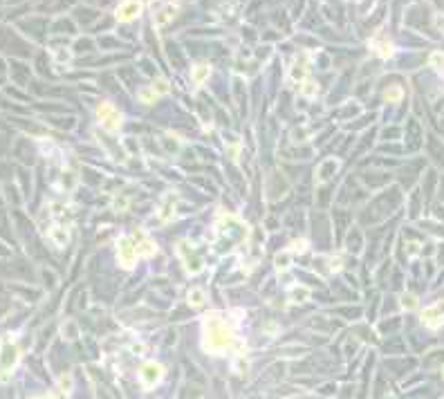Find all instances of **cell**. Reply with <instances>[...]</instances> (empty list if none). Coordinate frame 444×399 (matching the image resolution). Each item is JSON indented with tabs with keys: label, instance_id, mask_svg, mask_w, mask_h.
Instances as JSON below:
<instances>
[{
	"label": "cell",
	"instance_id": "obj_1",
	"mask_svg": "<svg viewBox=\"0 0 444 399\" xmlns=\"http://www.w3.org/2000/svg\"><path fill=\"white\" fill-rule=\"evenodd\" d=\"M159 377V370H157V365H146V370H144V379H146L148 383H153L155 379Z\"/></svg>",
	"mask_w": 444,
	"mask_h": 399
}]
</instances>
